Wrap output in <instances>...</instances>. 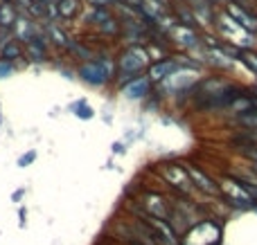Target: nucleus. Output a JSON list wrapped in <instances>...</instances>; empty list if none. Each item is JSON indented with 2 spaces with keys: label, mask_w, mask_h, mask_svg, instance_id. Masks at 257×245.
Here are the masks:
<instances>
[{
  "label": "nucleus",
  "mask_w": 257,
  "mask_h": 245,
  "mask_svg": "<svg viewBox=\"0 0 257 245\" xmlns=\"http://www.w3.org/2000/svg\"><path fill=\"white\" fill-rule=\"evenodd\" d=\"M237 61H239L241 66H244L246 70L257 79V50H241Z\"/></svg>",
  "instance_id": "obj_17"
},
{
  "label": "nucleus",
  "mask_w": 257,
  "mask_h": 245,
  "mask_svg": "<svg viewBox=\"0 0 257 245\" xmlns=\"http://www.w3.org/2000/svg\"><path fill=\"white\" fill-rule=\"evenodd\" d=\"M25 54L32 61H45L48 58V36H43L41 32L36 36H32L25 43Z\"/></svg>",
  "instance_id": "obj_12"
},
{
  "label": "nucleus",
  "mask_w": 257,
  "mask_h": 245,
  "mask_svg": "<svg viewBox=\"0 0 257 245\" xmlns=\"http://www.w3.org/2000/svg\"><path fill=\"white\" fill-rule=\"evenodd\" d=\"M183 164H185V171L190 176L192 184H194L196 194L205 198H219V180L214 176H210L203 166L194 164V162H183Z\"/></svg>",
  "instance_id": "obj_7"
},
{
  "label": "nucleus",
  "mask_w": 257,
  "mask_h": 245,
  "mask_svg": "<svg viewBox=\"0 0 257 245\" xmlns=\"http://www.w3.org/2000/svg\"><path fill=\"white\" fill-rule=\"evenodd\" d=\"M138 207H140L145 214L154 216V218H160V220H169V210H172V198L163 196L160 192H147L140 194L138 198Z\"/></svg>",
  "instance_id": "obj_8"
},
{
  "label": "nucleus",
  "mask_w": 257,
  "mask_h": 245,
  "mask_svg": "<svg viewBox=\"0 0 257 245\" xmlns=\"http://www.w3.org/2000/svg\"><path fill=\"white\" fill-rule=\"evenodd\" d=\"M217 180H219V200L226 207L237 212H257L255 200L248 196V192L241 187V182L232 174H226Z\"/></svg>",
  "instance_id": "obj_3"
},
{
  "label": "nucleus",
  "mask_w": 257,
  "mask_h": 245,
  "mask_svg": "<svg viewBox=\"0 0 257 245\" xmlns=\"http://www.w3.org/2000/svg\"><path fill=\"white\" fill-rule=\"evenodd\" d=\"M167 38L172 40L176 48L181 50H196L201 48V34L194 30V27H187V25H181V22H176V25L172 27V30L167 32Z\"/></svg>",
  "instance_id": "obj_9"
},
{
  "label": "nucleus",
  "mask_w": 257,
  "mask_h": 245,
  "mask_svg": "<svg viewBox=\"0 0 257 245\" xmlns=\"http://www.w3.org/2000/svg\"><path fill=\"white\" fill-rule=\"evenodd\" d=\"M248 166H250V171L257 176V162H248Z\"/></svg>",
  "instance_id": "obj_24"
},
{
  "label": "nucleus",
  "mask_w": 257,
  "mask_h": 245,
  "mask_svg": "<svg viewBox=\"0 0 257 245\" xmlns=\"http://www.w3.org/2000/svg\"><path fill=\"white\" fill-rule=\"evenodd\" d=\"M12 70H14V66H9V63H3V61H0V76L9 74Z\"/></svg>",
  "instance_id": "obj_22"
},
{
  "label": "nucleus",
  "mask_w": 257,
  "mask_h": 245,
  "mask_svg": "<svg viewBox=\"0 0 257 245\" xmlns=\"http://www.w3.org/2000/svg\"><path fill=\"white\" fill-rule=\"evenodd\" d=\"M237 122H239V126H244V128H248V130H257V108H255V110H250L248 115L237 117Z\"/></svg>",
  "instance_id": "obj_19"
},
{
  "label": "nucleus",
  "mask_w": 257,
  "mask_h": 245,
  "mask_svg": "<svg viewBox=\"0 0 257 245\" xmlns=\"http://www.w3.org/2000/svg\"><path fill=\"white\" fill-rule=\"evenodd\" d=\"M0 2H3V0H0Z\"/></svg>",
  "instance_id": "obj_26"
},
{
  "label": "nucleus",
  "mask_w": 257,
  "mask_h": 245,
  "mask_svg": "<svg viewBox=\"0 0 257 245\" xmlns=\"http://www.w3.org/2000/svg\"><path fill=\"white\" fill-rule=\"evenodd\" d=\"M178 70H181L178 58L176 56H167V58H163V61L151 63L149 70H147V76H149V81L154 86H160L163 81H167L172 74H176Z\"/></svg>",
  "instance_id": "obj_10"
},
{
  "label": "nucleus",
  "mask_w": 257,
  "mask_h": 245,
  "mask_svg": "<svg viewBox=\"0 0 257 245\" xmlns=\"http://www.w3.org/2000/svg\"><path fill=\"white\" fill-rule=\"evenodd\" d=\"M120 90L126 99H131V102H142V99H147L149 94H154V84L149 81L147 74H142V76H138V79L128 81L126 86H122Z\"/></svg>",
  "instance_id": "obj_11"
},
{
  "label": "nucleus",
  "mask_w": 257,
  "mask_h": 245,
  "mask_svg": "<svg viewBox=\"0 0 257 245\" xmlns=\"http://www.w3.org/2000/svg\"><path fill=\"white\" fill-rule=\"evenodd\" d=\"M214 27H217V36L223 40V43L232 45V48H237V50H257L255 34H250V32L244 30L237 20H232L223 9H219L217 12Z\"/></svg>",
  "instance_id": "obj_2"
},
{
  "label": "nucleus",
  "mask_w": 257,
  "mask_h": 245,
  "mask_svg": "<svg viewBox=\"0 0 257 245\" xmlns=\"http://www.w3.org/2000/svg\"><path fill=\"white\" fill-rule=\"evenodd\" d=\"M158 178L172 189L174 196H183V198H192V200H194L196 189H194V184H192L183 162H165V164H160Z\"/></svg>",
  "instance_id": "obj_4"
},
{
  "label": "nucleus",
  "mask_w": 257,
  "mask_h": 245,
  "mask_svg": "<svg viewBox=\"0 0 257 245\" xmlns=\"http://www.w3.org/2000/svg\"><path fill=\"white\" fill-rule=\"evenodd\" d=\"M34 160H36V151H27L25 156L18 158V166H27V164H32Z\"/></svg>",
  "instance_id": "obj_20"
},
{
  "label": "nucleus",
  "mask_w": 257,
  "mask_h": 245,
  "mask_svg": "<svg viewBox=\"0 0 257 245\" xmlns=\"http://www.w3.org/2000/svg\"><path fill=\"white\" fill-rule=\"evenodd\" d=\"M21 198H23V189H21V192H16V194H12V200H14V202L21 200Z\"/></svg>",
  "instance_id": "obj_23"
},
{
  "label": "nucleus",
  "mask_w": 257,
  "mask_h": 245,
  "mask_svg": "<svg viewBox=\"0 0 257 245\" xmlns=\"http://www.w3.org/2000/svg\"><path fill=\"white\" fill-rule=\"evenodd\" d=\"M18 7L14 2H0V32H9L16 27Z\"/></svg>",
  "instance_id": "obj_14"
},
{
  "label": "nucleus",
  "mask_w": 257,
  "mask_h": 245,
  "mask_svg": "<svg viewBox=\"0 0 257 245\" xmlns=\"http://www.w3.org/2000/svg\"><path fill=\"white\" fill-rule=\"evenodd\" d=\"M45 32H48V40H52L57 48H68V50H70L72 40L68 38V34L59 25H48V27H45Z\"/></svg>",
  "instance_id": "obj_16"
},
{
  "label": "nucleus",
  "mask_w": 257,
  "mask_h": 245,
  "mask_svg": "<svg viewBox=\"0 0 257 245\" xmlns=\"http://www.w3.org/2000/svg\"><path fill=\"white\" fill-rule=\"evenodd\" d=\"M23 54H25V45H23L16 36L9 38V40H5V43L0 45V61L3 63H9V66H12V63L18 61Z\"/></svg>",
  "instance_id": "obj_13"
},
{
  "label": "nucleus",
  "mask_w": 257,
  "mask_h": 245,
  "mask_svg": "<svg viewBox=\"0 0 257 245\" xmlns=\"http://www.w3.org/2000/svg\"><path fill=\"white\" fill-rule=\"evenodd\" d=\"M77 72H79V76H81L84 84L95 86V88H102V86L115 81L117 66H115V58L99 56V58H90V61L81 63Z\"/></svg>",
  "instance_id": "obj_5"
},
{
  "label": "nucleus",
  "mask_w": 257,
  "mask_h": 245,
  "mask_svg": "<svg viewBox=\"0 0 257 245\" xmlns=\"http://www.w3.org/2000/svg\"><path fill=\"white\" fill-rule=\"evenodd\" d=\"M14 4H16L18 9H30V4L34 2V0H12Z\"/></svg>",
  "instance_id": "obj_21"
},
{
  "label": "nucleus",
  "mask_w": 257,
  "mask_h": 245,
  "mask_svg": "<svg viewBox=\"0 0 257 245\" xmlns=\"http://www.w3.org/2000/svg\"><path fill=\"white\" fill-rule=\"evenodd\" d=\"M255 38H257V34H255Z\"/></svg>",
  "instance_id": "obj_25"
},
{
  "label": "nucleus",
  "mask_w": 257,
  "mask_h": 245,
  "mask_svg": "<svg viewBox=\"0 0 257 245\" xmlns=\"http://www.w3.org/2000/svg\"><path fill=\"white\" fill-rule=\"evenodd\" d=\"M57 12L61 20H70V18H77L81 12V0H57Z\"/></svg>",
  "instance_id": "obj_15"
},
{
  "label": "nucleus",
  "mask_w": 257,
  "mask_h": 245,
  "mask_svg": "<svg viewBox=\"0 0 257 245\" xmlns=\"http://www.w3.org/2000/svg\"><path fill=\"white\" fill-rule=\"evenodd\" d=\"M115 66H117V74H115L117 88H122L128 81L147 74V70H149V66H151V56L145 45H126V48L117 54Z\"/></svg>",
  "instance_id": "obj_1"
},
{
  "label": "nucleus",
  "mask_w": 257,
  "mask_h": 245,
  "mask_svg": "<svg viewBox=\"0 0 257 245\" xmlns=\"http://www.w3.org/2000/svg\"><path fill=\"white\" fill-rule=\"evenodd\" d=\"M72 112H75L79 120H90L93 117V108L88 106L86 102H77V104H72Z\"/></svg>",
  "instance_id": "obj_18"
},
{
  "label": "nucleus",
  "mask_w": 257,
  "mask_h": 245,
  "mask_svg": "<svg viewBox=\"0 0 257 245\" xmlns=\"http://www.w3.org/2000/svg\"><path fill=\"white\" fill-rule=\"evenodd\" d=\"M223 225L219 218H203L194 223L185 234L181 236V245H221Z\"/></svg>",
  "instance_id": "obj_6"
}]
</instances>
